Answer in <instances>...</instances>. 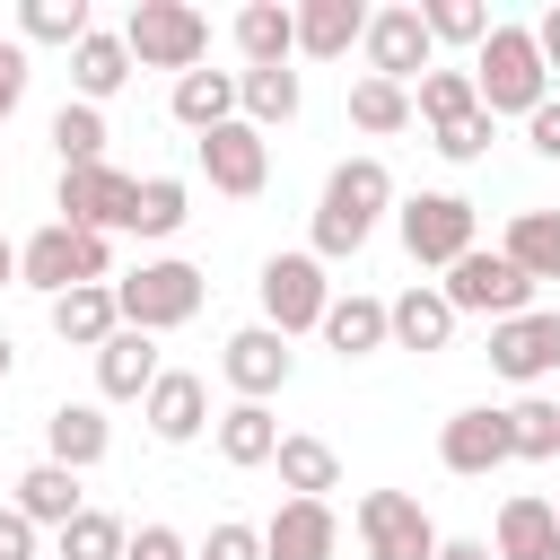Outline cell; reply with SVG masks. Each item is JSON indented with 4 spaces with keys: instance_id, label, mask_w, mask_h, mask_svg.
Here are the masks:
<instances>
[{
    "instance_id": "4dcf8cb0",
    "label": "cell",
    "mask_w": 560,
    "mask_h": 560,
    "mask_svg": "<svg viewBox=\"0 0 560 560\" xmlns=\"http://www.w3.org/2000/svg\"><path fill=\"white\" fill-rule=\"evenodd\" d=\"M175 122L201 140V131H219V122H236V70H184L175 79Z\"/></svg>"
},
{
    "instance_id": "9a60e30c",
    "label": "cell",
    "mask_w": 560,
    "mask_h": 560,
    "mask_svg": "<svg viewBox=\"0 0 560 560\" xmlns=\"http://www.w3.org/2000/svg\"><path fill=\"white\" fill-rule=\"evenodd\" d=\"M490 368L508 385H542L560 376V306H525L508 324H490Z\"/></svg>"
},
{
    "instance_id": "ffe728a7",
    "label": "cell",
    "mask_w": 560,
    "mask_h": 560,
    "mask_svg": "<svg viewBox=\"0 0 560 560\" xmlns=\"http://www.w3.org/2000/svg\"><path fill=\"white\" fill-rule=\"evenodd\" d=\"M490 560H560V508H551V499H534V490L499 499Z\"/></svg>"
},
{
    "instance_id": "4316f807",
    "label": "cell",
    "mask_w": 560,
    "mask_h": 560,
    "mask_svg": "<svg viewBox=\"0 0 560 560\" xmlns=\"http://www.w3.org/2000/svg\"><path fill=\"white\" fill-rule=\"evenodd\" d=\"M9 508H18L35 534H44V525L61 534L88 499H79V472H61V464H26V472H18V490H9Z\"/></svg>"
},
{
    "instance_id": "9c48e42d",
    "label": "cell",
    "mask_w": 560,
    "mask_h": 560,
    "mask_svg": "<svg viewBox=\"0 0 560 560\" xmlns=\"http://www.w3.org/2000/svg\"><path fill=\"white\" fill-rule=\"evenodd\" d=\"M350 525H359L368 560H438V525H429V508L411 490H359Z\"/></svg>"
},
{
    "instance_id": "836d02e7",
    "label": "cell",
    "mask_w": 560,
    "mask_h": 560,
    "mask_svg": "<svg viewBox=\"0 0 560 560\" xmlns=\"http://www.w3.org/2000/svg\"><path fill=\"white\" fill-rule=\"evenodd\" d=\"M472 105H481V96H472V70H446V61H438V70H420V79H411V122H429V131L464 122Z\"/></svg>"
},
{
    "instance_id": "4fadbf2b",
    "label": "cell",
    "mask_w": 560,
    "mask_h": 560,
    "mask_svg": "<svg viewBox=\"0 0 560 560\" xmlns=\"http://www.w3.org/2000/svg\"><path fill=\"white\" fill-rule=\"evenodd\" d=\"M192 158H201L210 192H228V201H254V192L271 184V140H262L254 122H219V131H201Z\"/></svg>"
},
{
    "instance_id": "816d5d0a",
    "label": "cell",
    "mask_w": 560,
    "mask_h": 560,
    "mask_svg": "<svg viewBox=\"0 0 560 560\" xmlns=\"http://www.w3.org/2000/svg\"><path fill=\"white\" fill-rule=\"evenodd\" d=\"M551 464H560V455H551Z\"/></svg>"
},
{
    "instance_id": "8fae6325",
    "label": "cell",
    "mask_w": 560,
    "mask_h": 560,
    "mask_svg": "<svg viewBox=\"0 0 560 560\" xmlns=\"http://www.w3.org/2000/svg\"><path fill=\"white\" fill-rule=\"evenodd\" d=\"M219 376H228L236 402H271V394L298 376V350H289L271 324H236V332L219 341Z\"/></svg>"
},
{
    "instance_id": "ac0fdd59",
    "label": "cell",
    "mask_w": 560,
    "mask_h": 560,
    "mask_svg": "<svg viewBox=\"0 0 560 560\" xmlns=\"http://www.w3.org/2000/svg\"><path fill=\"white\" fill-rule=\"evenodd\" d=\"M455 324H464V315L438 298V280H411L402 298H385V350H420V359H429V350L455 341Z\"/></svg>"
},
{
    "instance_id": "d6986e66",
    "label": "cell",
    "mask_w": 560,
    "mask_h": 560,
    "mask_svg": "<svg viewBox=\"0 0 560 560\" xmlns=\"http://www.w3.org/2000/svg\"><path fill=\"white\" fill-rule=\"evenodd\" d=\"M105 455H114V420H105V402H52V411H44V464L88 472V464H105Z\"/></svg>"
},
{
    "instance_id": "f6af8a7d",
    "label": "cell",
    "mask_w": 560,
    "mask_h": 560,
    "mask_svg": "<svg viewBox=\"0 0 560 560\" xmlns=\"http://www.w3.org/2000/svg\"><path fill=\"white\" fill-rule=\"evenodd\" d=\"M525 140H534V158H551V166H560V96H542V105L525 114Z\"/></svg>"
},
{
    "instance_id": "f907efd6",
    "label": "cell",
    "mask_w": 560,
    "mask_h": 560,
    "mask_svg": "<svg viewBox=\"0 0 560 560\" xmlns=\"http://www.w3.org/2000/svg\"><path fill=\"white\" fill-rule=\"evenodd\" d=\"M9 376H18V341L0 332V385H9Z\"/></svg>"
},
{
    "instance_id": "603a6c76",
    "label": "cell",
    "mask_w": 560,
    "mask_h": 560,
    "mask_svg": "<svg viewBox=\"0 0 560 560\" xmlns=\"http://www.w3.org/2000/svg\"><path fill=\"white\" fill-rule=\"evenodd\" d=\"M158 368H166V359H158V341L122 324V332L96 350V402H140V394L158 385Z\"/></svg>"
},
{
    "instance_id": "f35d334b",
    "label": "cell",
    "mask_w": 560,
    "mask_h": 560,
    "mask_svg": "<svg viewBox=\"0 0 560 560\" xmlns=\"http://www.w3.org/2000/svg\"><path fill=\"white\" fill-rule=\"evenodd\" d=\"M88 26H96L88 0H18V44H26V52H35V44H61V52H70Z\"/></svg>"
},
{
    "instance_id": "f5cc1de1",
    "label": "cell",
    "mask_w": 560,
    "mask_h": 560,
    "mask_svg": "<svg viewBox=\"0 0 560 560\" xmlns=\"http://www.w3.org/2000/svg\"><path fill=\"white\" fill-rule=\"evenodd\" d=\"M551 508H560V499H551Z\"/></svg>"
},
{
    "instance_id": "30bf717a",
    "label": "cell",
    "mask_w": 560,
    "mask_h": 560,
    "mask_svg": "<svg viewBox=\"0 0 560 560\" xmlns=\"http://www.w3.org/2000/svg\"><path fill=\"white\" fill-rule=\"evenodd\" d=\"M359 52H368V79H394V88H411L420 70H438V44H429V26H420V0L368 9V35H359Z\"/></svg>"
},
{
    "instance_id": "681fc988",
    "label": "cell",
    "mask_w": 560,
    "mask_h": 560,
    "mask_svg": "<svg viewBox=\"0 0 560 560\" xmlns=\"http://www.w3.org/2000/svg\"><path fill=\"white\" fill-rule=\"evenodd\" d=\"M0 289H18V245L0 236Z\"/></svg>"
},
{
    "instance_id": "52a82bcc",
    "label": "cell",
    "mask_w": 560,
    "mask_h": 560,
    "mask_svg": "<svg viewBox=\"0 0 560 560\" xmlns=\"http://www.w3.org/2000/svg\"><path fill=\"white\" fill-rule=\"evenodd\" d=\"M438 298H446L455 315H490V324H508V315H525V306H534V280H525L499 245H472L464 262H446Z\"/></svg>"
},
{
    "instance_id": "2e32d148",
    "label": "cell",
    "mask_w": 560,
    "mask_h": 560,
    "mask_svg": "<svg viewBox=\"0 0 560 560\" xmlns=\"http://www.w3.org/2000/svg\"><path fill=\"white\" fill-rule=\"evenodd\" d=\"M262 560H341V516L332 499H280L262 516Z\"/></svg>"
},
{
    "instance_id": "e0dca14e",
    "label": "cell",
    "mask_w": 560,
    "mask_h": 560,
    "mask_svg": "<svg viewBox=\"0 0 560 560\" xmlns=\"http://www.w3.org/2000/svg\"><path fill=\"white\" fill-rule=\"evenodd\" d=\"M140 420H149L158 446H192V438L210 429V385H201L192 368H158V385L140 394Z\"/></svg>"
},
{
    "instance_id": "74e56055",
    "label": "cell",
    "mask_w": 560,
    "mask_h": 560,
    "mask_svg": "<svg viewBox=\"0 0 560 560\" xmlns=\"http://www.w3.org/2000/svg\"><path fill=\"white\" fill-rule=\"evenodd\" d=\"M508 455H516V464H551V455H560V402L516 394V402H508Z\"/></svg>"
},
{
    "instance_id": "8d00e7d4",
    "label": "cell",
    "mask_w": 560,
    "mask_h": 560,
    "mask_svg": "<svg viewBox=\"0 0 560 560\" xmlns=\"http://www.w3.org/2000/svg\"><path fill=\"white\" fill-rule=\"evenodd\" d=\"M350 122L368 131V140H394V131H411V88H394V79H350Z\"/></svg>"
},
{
    "instance_id": "7bdbcfd3",
    "label": "cell",
    "mask_w": 560,
    "mask_h": 560,
    "mask_svg": "<svg viewBox=\"0 0 560 560\" xmlns=\"http://www.w3.org/2000/svg\"><path fill=\"white\" fill-rule=\"evenodd\" d=\"M26 79H35V61H26V44H0V122L26 105Z\"/></svg>"
},
{
    "instance_id": "ee69618b",
    "label": "cell",
    "mask_w": 560,
    "mask_h": 560,
    "mask_svg": "<svg viewBox=\"0 0 560 560\" xmlns=\"http://www.w3.org/2000/svg\"><path fill=\"white\" fill-rule=\"evenodd\" d=\"M122 560H192V542H184V534H175V525H140V534H131V551H122Z\"/></svg>"
},
{
    "instance_id": "60d3db41",
    "label": "cell",
    "mask_w": 560,
    "mask_h": 560,
    "mask_svg": "<svg viewBox=\"0 0 560 560\" xmlns=\"http://www.w3.org/2000/svg\"><path fill=\"white\" fill-rule=\"evenodd\" d=\"M490 131H499V122H490V114L472 105L464 122H446V131H429V149H438L446 166H481V158H490Z\"/></svg>"
},
{
    "instance_id": "5b68a950",
    "label": "cell",
    "mask_w": 560,
    "mask_h": 560,
    "mask_svg": "<svg viewBox=\"0 0 560 560\" xmlns=\"http://www.w3.org/2000/svg\"><path fill=\"white\" fill-rule=\"evenodd\" d=\"M122 44H131V70H201L210 61V18L192 0H131L122 18Z\"/></svg>"
},
{
    "instance_id": "bcb514c9",
    "label": "cell",
    "mask_w": 560,
    "mask_h": 560,
    "mask_svg": "<svg viewBox=\"0 0 560 560\" xmlns=\"http://www.w3.org/2000/svg\"><path fill=\"white\" fill-rule=\"evenodd\" d=\"M35 551H44V534H35L18 508H0V560H35Z\"/></svg>"
},
{
    "instance_id": "ab89813d",
    "label": "cell",
    "mask_w": 560,
    "mask_h": 560,
    "mask_svg": "<svg viewBox=\"0 0 560 560\" xmlns=\"http://www.w3.org/2000/svg\"><path fill=\"white\" fill-rule=\"evenodd\" d=\"M420 26H429V44H464V52H481V35L499 26L481 0H420Z\"/></svg>"
},
{
    "instance_id": "7dc6e473",
    "label": "cell",
    "mask_w": 560,
    "mask_h": 560,
    "mask_svg": "<svg viewBox=\"0 0 560 560\" xmlns=\"http://www.w3.org/2000/svg\"><path fill=\"white\" fill-rule=\"evenodd\" d=\"M534 52H542V70L560 79V0H551V9L534 18Z\"/></svg>"
},
{
    "instance_id": "cb8c5ba5",
    "label": "cell",
    "mask_w": 560,
    "mask_h": 560,
    "mask_svg": "<svg viewBox=\"0 0 560 560\" xmlns=\"http://www.w3.org/2000/svg\"><path fill=\"white\" fill-rule=\"evenodd\" d=\"M210 446H219V464H236V472L271 464V455H280V420H271V402H228V411H210Z\"/></svg>"
},
{
    "instance_id": "1f68e13d",
    "label": "cell",
    "mask_w": 560,
    "mask_h": 560,
    "mask_svg": "<svg viewBox=\"0 0 560 560\" xmlns=\"http://www.w3.org/2000/svg\"><path fill=\"white\" fill-rule=\"evenodd\" d=\"M184 219H192V184H184V175H140V184H131V219H122L131 236L166 245Z\"/></svg>"
},
{
    "instance_id": "f1b7e54d",
    "label": "cell",
    "mask_w": 560,
    "mask_h": 560,
    "mask_svg": "<svg viewBox=\"0 0 560 560\" xmlns=\"http://www.w3.org/2000/svg\"><path fill=\"white\" fill-rule=\"evenodd\" d=\"M271 464H280V490L289 499H332L341 490V455L324 438H306V429H280V455Z\"/></svg>"
},
{
    "instance_id": "44dd1931",
    "label": "cell",
    "mask_w": 560,
    "mask_h": 560,
    "mask_svg": "<svg viewBox=\"0 0 560 560\" xmlns=\"http://www.w3.org/2000/svg\"><path fill=\"white\" fill-rule=\"evenodd\" d=\"M131 88V44H122V26H88L79 44H70V96L79 105H105V96H122Z\"/></svg>"
},
{
    "instance_id": "e575fe53",
    "label": "cell",
    "mask_w": 560,
    "mask_h": 560,
    "mask_svg": "<svg viewBox=\"0 0 560 560\" xmlns=\"http://www.w3.org/2000/svg\"><path fill=\"white\" fill-rule=\"evenodd\" d=\"M44 140H52L61 166H105V140H114V131H105V105H79V96H70V105L44 122Z\"/></svg>"
},
{
    "instance_id": "7c38bea8",
    "label": "cell",
    "mask_w": 560,
    "mask_h": 560,
    "mask_svg": "<svg viewBox=\"0 0 560 560\" xmlns=\"http://www.w3.org/2000/svg\"><path fill=\"white\" fill-rule=\"evenodd\" d=\"M438 464H446L455 481H490L499 464H516V455H508V411H499V402L446 411V420H438Z\"/></svg>"
},
{
    "instance_id": "8992f818",
    "label": "cell",
    "mask_w": 560,
    "mask_h": 560,
    "mask_svg": "<svg viewBox=\"0 0 560 560\" xmlns=\"http://www.w3.org/2000/svg\"><path fill=\"white\" fill-rule=\"evenodd\" d=\"M394 228H402V254L420 271H446L481 245V210L464 192H411V201H394Z\"/></svg>"
},
{
    "instance_id": "7a4b0ae2",
    "label": "cell",
    "mask_w": 560,
    "mask_h": 560,
    "mask_svg": "<svg viewBox=\"0 0 560 560\" xmlns=\"http://www.w3.org/2000/svg\"><path fill=\"white\" fill-rule=\"evenodd\" d=\"M472 96H481V114L499 122V114H534L542 96H551V70H542V52H534V26H490L481 35V52H472Z\"/></svg>"
},
{
    "instance_id": "b9f144b4",
    "label": "cell",
    "mask_w": 560,
    "mask_h": 560,
    "mask_svg": "<svg viewBox=\"0 0 560 560\" xmlns=\"http://www.w3.org/2000/svg\"><path fill=\"white\" fill-rule=\"evenodd\" d=\"M192 560H262V525H236V516H219V525L192 542Z\"/></svg>"
},
{
    "instance_id": "3957f363",
    "label": "cell",
    "mask_w": 560,
    "mask_h": 560,
    "mask_svg": "<svg viewBox=\"0 0 560 560\" xmlns=\"http://www.w3.org/2000/svg\"><path fill=\"white\" fill-rule=\"evenodd\" d=\"M96 280H114V236H88V228L44 219V228L18 245V289H35L44 306H52L61 289H96Z\"/></svg>"
},
{
    "instance_id": "d4e9b609",
    "label": "cell",
    "mask_w": 560,
    "mask_h": 560,
    "mask_svg": "<svg viewBox=\"0 0 560 560\" xmlns=\"http://www.w3.org/2000/svg\"><path fill=\"white\" fill-rule=\"evenodd\" d=\"M44 315H52V341H70V350H105V341L122 332V315H114V280H96V289H61Z\"/></svg>"
},
{
    "instance_id": "5bb4252c",
    "label": "cell",
    "mask_w": 560,
    "mask_h": 560,
    "mask_svg": "<svg viewBox=\"0 0 560 560\" xmlns=\"http://www.w3.org/2000/svg\"><path fill=\"white\" fill-rule=\"evenodd\" d=\"M131 184H140V175H122V166H61V184H52V210H61V228L114 236V228L131 219Z\"/></svg>"
},
{
    "instance_id": "ba28073f",
    "label": "cell",
    "mask_w": 560,
    "mask_h": 560,
    "mask_svg": "<svg viewBox=\"0 0 560 560\" xmlns=\"http://www.w3.org/2000/svg\"><path fill=\"white\" fill-rule=\"evenodd\" d=\"M254 298H262V324H271L280 341H298V332H315V324H324V306H332V280H324V262L298 245V254H271V262H262Z\"/></svg>"
},
{
    "instance_id": "7402d4cb",
    "label": "cell",
    "mask_w": 560,
    "mask_h": 560,
    "mask_svg": "<svg viewBox=\"0 0 560 560\" xmlns=\"http://www.w3.org/2000/svg\"><path fill=\"white\" fill-rule=\"evenodd\" d=\"M228 35H236L245 70H289V61H298V9H289V0H245Z\"/></svg>"
},
{
    "instance_id": "83f0119b",
    "label": "cell",
    "mask_w": 560,
    "mask_h": 560,
    "mask_svg": "<svg viewBox=\"0 0 560 560\" xmlns=\"http://www.w3.org/2000/svg\"><path fill=\"white\" fill-rule=\"evenodd\" d=\"M359 35H368V9L359 0H298V52L306 61H341Z\"/></svg>"
},
{
    "instance_id": "6da1fadb",
    "label": "cell",
    "mask_w": 560,
    "mask_h": 560,
    "mask_svg": "<svg viewBox=\"0 0 560 560\" xmlns=\"http://www.w3.org/2000/svg\"><path fill=\"white\" fill-rule=\"evenodd\" d=\"M394 210V166L376 158V149H359V158H341L332 175H324V192H315V262H350V254H368V236H376V219Z\"/></svg>"
},
{
    "instance_id": "484cf974",
    "label": "cell",
    "mask_w": 560,
    "mask_h": 560,
    "mask_svg": "<svg viewBox=\"0 0 560 560\" xmlns=\"http://www.w3.org/2000/svg\"><path fill=\"white\" fill-rule=\"evenodd\" d=\"M324 341H332V359H376L385 350V298H368V289H332V306H324V324H315Z\"/></svg>"
},
{
    "instance_id": "d6a6232c",
    "label": "cell",
    "mask_w": 560,
    "mask_h": 560,
    "mask_svg": "<svg viewBox=\"0 0 560 560\" xmlns=\"http://www.w3.org/2000/svg\"><path fill=\"white\" fill-rule=\"evenodd\" d=\"M499 254L542 289V280H560V210H516L508 219V236H499Z\"/></svg>"
},
{
    "instance_id": "277c9868",
    "label": "cell",
    "mask_w": 560,
    "mask_h": 560,
    "mask_svg": "<svg viewBox=\"0 0 560 560\" xmlns=\"http://www.w3.org/2000/svg\"><path fill=\"white\" fill-rule=\"evenodd\" d=\"M201 298H210V280L184 262V254H149L140 271H122L114 280V315L131 324V332H175V324H192L201 315Z\"/></svg>"
},
{
    "instance_id": "d590c367",
    "label": "cell",
    "mask_w": 560,
    "mask_h": 560,
    "mask_svg": "<svg viewBox=\"0 0 560 560\" xmlns=\"http://www.w3.org/2000/svg\"><path fill=\"white\" fill-rule=\"evenodd\" d=\"M131 551V525L114 508H79L61 534H52V560H122Z\"/></svg>"
},
{
    "instance_id": "c3c4849f",
    "label": "cell",
    "mask_w": 560,
    "mask_h": 560,
    "mask_svg": "<svg viewBox=\"0 0 560 560\" xmlns=\"http://www.w3.org/2000/svg\"><path fill=\"white\" fill-rule=\"evenodd\" d=\"M438 560H490L481 534H438Z\"/></svg>"
},
{
    "instance_id": "f546056e",
    "label": "cell",
    "mask_w": 560,
    "mask_h": 560,
    "mask_svg": "<svg viewBox=\"0 0 560 560\" xmlns=\"http://www.w3.org/2000/svg\"><path fill=\"white\" fill-rule=\"evenodd\" d=\"M298 105H306L298 70H236V122L280 131V122H298Z\"/></svg>"
}]
</instances>
